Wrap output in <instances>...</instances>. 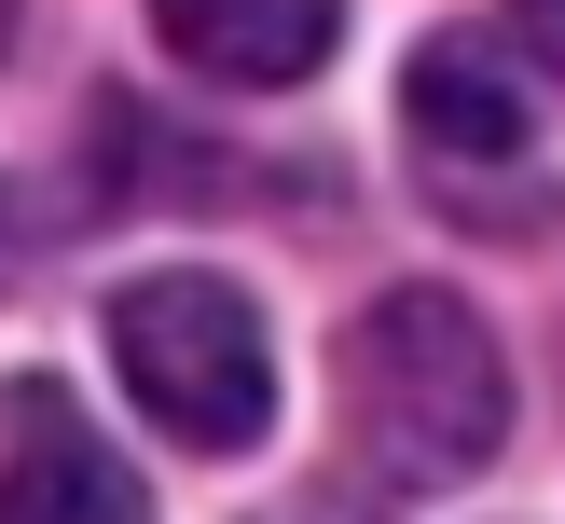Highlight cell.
<instances>
[{"label": "cell", "mask_w": 565, "mask_h": 524, "mask_svg": "<svg viewBox=\"0 0 565 524\" xmlns=\"http://www.w3.org/2000/svg\"><path fill=\"white\" fill-rule=\"evenodd\" d=\"M28 235H42V221H28V193L0 180V290H14V276H28Z\"/></svg>", "instance_id": "8992f818"}, {"label": "cell", "mask_w": 565, "mask_h": 524, "mask_svg": "<svg viewBox=\"0 0 565 524\" xmlns=\"http://www.w3.org/2000/svg\"><path fill=\"white\" fill-rule=\"evenodd\" d=\"M14 28H28V0H0V55H14Z\"/></svg>", "instance_id": "52a82bcc"}, {"label": "cell", "mask_w": 565, "mask_h": 524, "mask_svg": "<svg viewBox=\"0 0 565 524\" xmlns=\"http://www.w3.org/2000/svg\"><path fill=\"white\" fill-rule=\"evenodd\" d=\"M345 428H359V469L386 496H428V483H469V469L511 441V359L497 331L469 318L456 290H373L345 318Z\"/></svg>", "instance_id": "6da1fadb"}, {"label": "cell", "mask_w": 565, "mask_h": 524, "mask_svg": "<svg viewBox=\"0 0 565 524\" xmlns=\"http://www.w3.org/2000/svg\"><path fill=\"white\" fill-rule=\"evenodd\" d=\"M0 524H152V496H138V469L97 428H70L28 386L14 400V456H0Z\"/></svg>", "instance_id": "277c9868"}, {"label": "cell", "mask_w": 565, "mask_h": 524, "mask_svg": "<svg viewBox=\"0 0 565 524\" xmlns=\"http://www.w3.org/2000/svg\"><path fill=\"white\" fill-rule=\"evenodd\" d=\"M110 373L180 456H248L276 428V345H263V303L235 276H193V263L138 276L110 303Z\"/></svg>", "instance_id": "7a4b0ae2"}, {"label": "cell", "mask_w": 565, "mask_h": 524, "mask_svg": "<svg viewBox=\"0 0 565 524\" xmlns=\"http://www.w3.org/2000/svg\"><path fill=\"white\" fill-rule=\"evenodd\" d=\"M539 28H552V42H565V0H539Z\"/></svg>", "instance_id": "ba28073f"}, {"label": "cell", "mask_w": 565, "mask_h": 524, "mask_svg": "<svg viewBox=\"0 0 565 524\" xmlns=\"http://www.w3.org/2000/svg\"><path fill=\"white\" fill-rule=\"evenodd\" d=\"M152 28L207 83H303L345 42V0H152Z\"/></svg>", "instance_id": "5b68a950"}, {"label": "cell", "mask_w": 565, "mask_h": 524, "mask_svg": "<svg viewBox=\"0 0 565 524\" xmlns=\"http://www.w3.org/2000/svg\"><path fill=\"white\" fill-rule=\"evenodd\" d=\"M401 125H414V152L456 193H483L497 165L539 152V83H524V55L497 42V28H441V42L414 55V83H401Z\"/></svg>", "instance_id": "3957f363"}]
</instances>
